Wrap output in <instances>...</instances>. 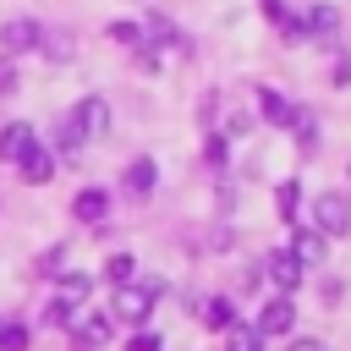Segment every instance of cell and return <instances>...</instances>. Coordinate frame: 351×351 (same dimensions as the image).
Segmentation results:
<instances>
[{
	"instance_id": "cell-16",
	"label": "cell",
	"mask_w": 351,
	"mask_h": 351,
	"mask_svg": "<svg viewBox=\"0 0 351 351\" xmlns=\"http://www.w3.org/2000/svg\"><path fill=\"white\" fill-rule=\"evenodd\" d=\"M55 302H66V307H82V302H88V280H82V274H66Z\"/></svg>"
},
{
	"instance_id": "cell-6",
	"label": "cell",
	"mask_w": 351,
	"mask_h": 351,
	"mask_svg": "<svg viewBox=\"0 0 351 351\" xmlns=\"http://www.w3.org/2000/svg\"><path fill=\"white\" fill-rule=\"evenodd\" d=\"M104 346H110V324L99 313H82L71 324V351H104Z\"/></svg>"
},
{
	"instance_id": "cell-22",
	"label": "cell",
	"mask_w": 351,
	"mask_h": 351,
	"mask_svg": "<svg viewBox=\"0 0 351 351\" xmlns=\"http://www.w3.org/2000/svg\"><path fill=\"white\" fill-rule=\"evenodd\" d=\"M280 214H285V219L296 214V181H285V186H280Z\"/></svg>"
},
{
	"instance_id": "cell-14",
	"label": "cell",
	"mask_w": 351,
	"mask_h": 351,
	"mask_svg": "<svg viewBox=\"0 0 351 351\" xmlns=\"http://www.w3.org/2000/svg\"><path fill=\"white\" fill-rule=\"evenodd\" d=\"M313 38H335L340 33V11L335 5H313V27H307Z\"/></svg>"
},
{
	"instance_id": "cell-21",
	"label": "cell",
	"mask_w": 351,
	"mask_h": 351,
	"mask_svg": "<svg viewBox=\"0 0 351 351\" xmlns=\"http://www.w3.org/2000/svg\"><path fill=\"white\" fill-rule=\"evenodd\" d=\"M148 38H154V44H170V38H176V27H170L165 16H148Z\"/></svg>"
},
{
	"instance_id": "cell-3",
	"label": "cell",
	"mask_w": 351,
	"mask_h": 351,
	"mask_svg": "<svg viewBox=\"0 0 351 351\" xmlns=\"http://www.w3.org/2000/svg\"><path fill=\"white\" fill-rule=\"evenodd\" d=\"M66 121H71V132L88 143V137H99V132L110 126V104H104V99H82V104H77Z\"/></svg>"
},
{
	"instance_id": "cell-24",
	"label": "cell",
	"mask_w": 351,
	"mask_h": 351,
	"mask_svg": "<svg viewBox=\"0 0 351 351\" xmlns=\"http://www.w3.org/2000/svg\"><path fill=\"white\" fill-rule=\"evenodd\" d=\"M132 351H159V340H154V335H137V340H132Z\"/></svg>"
},
{
	"instance_id": "cell-25",
	"label": "cell",
	"mask_w": 351,
	"mask_h": 351,
	"mask_svg": "<svg viewBox=\"0 0 351 351\" xmlns=\"http://www.w3.org/2000/svg\"><path fill=\"white\" fill-rule=\"evenodd\" d=\"M291 351H324L318 340H291Z\"/></svg>"
},
{
	"instance_id": "cell-11",
	"label": "cell",
	"mask_w": 351,
	"mask_h": 351,
	"mask_svg": "<svg viewBox=\"0 0 351 351\" xmlns=\"http://www.w3.org/2000/svg\"><path fill=\"white\" fill-rule=\"evenodd\" d=\"M16 170H22V181H27V186H44V181L55 176V159H49L44 148H33V154H27V159H22Z\"/></svg>"
},
{
	"instance_id": "cell-10",
	"label": "cell",
	"mask_w": 351,
	"mask_h": 351,
	"mask_svg": "<svg viewBox=\"0 0 351 351\" xmlns=\"http://www.w3.org/2000/svg\"><path fill=\"white\" fill-rule=\"evenodd\" d=\"M33 44H44V33H38V22H27V16H16V22H5V49H33Z\"/></svg>"
},
{
	"instance_id": "cell-15",
	"label": "cell",
	"mask_w": 351,
	"mask_h": 351,
	"mask_svg": "<svg viewBox=\"0 0 351 351\" xmlns=\"http://www.w3.org/2000/svg\"><path fill=\"white\" fill-rule=\"evenodd\" d=\"M132 274H137V263H132V252H115V258L104 263V280H110V285H132Z\"/></svg>"
},
{
	"instance_id": "cell-5",
	"label": "cell",
	"mask_w": 351,
	"mask_h": 351,
	"mask_svg": "<svg viewBox=\"0 0 351 351\" xmlns=\"http://www.w3.org/2000/svg\"><path fill=\"white\" fill-rule=\"evenodd\" d=\"M33 148H38V137H33V126H27V121H11V126L0 132V159H5V165H22Z\"/></svg>"
},
{
	"instance_id": "cell-20",
	"label": "cell",
	"mask_w": 351,
	"mask_h": 351,
	"mask_svg": "<svg viewBox=\"0 0 351 351\" xmlns=\"http://www.w3.org/2000/svg\"><path fill=\"white\" fill-rule=\"evenodd\" d=\"M110 38H115V44H143V27H137V22H115Z\"/></svg>"
},
{
	"instance_id": "cell-4",
	"label": "cell",
	"mask_w": 351,
	"mask_h": 351,
	"mask_svg": "<svg viewBox=\"0 0 351 351\" xmlns=\"http://www.w3.org/2000/svg\"><path fill=\"white\" fill-rule=\"evenodd\" d=\"M252 329H258V335H291V329H296V307H291V296L263 302V313H258Z\"/></svg>"
},
{
	"instance_id": "cell-8",
	"label": "cell",
	"mask_w": 351,
	"mask_h": 351,
	"mask_svg": "<svg viewBox=\"0 0 351 351\" xmlns=\"http://www.w3.org/2000/svg\"><path fill=\"white\" fill-rule=\"evenodd\" d=\"M121 186H126V197H148L154 192V159H132L121 170Z\"/></svg>"
},
{
	"instance_id": "cell-18",
	"label": "cell",
	"mask_w": 351,
	"mask_h": 351,
	"mask_svg": "<svg viewBox=\"0 0 351 351\" xmlns=\"http://www.w3.org/2000/svg\"><path fill=\"white\" fill-rule=\"evenodd\" d=\"M203 318H208V329H230V324H236V307H230V302H225V296H214V302H208V313H203Z\"/></svg>"
},
{
	"instance_id": "cell-17",
	"label": "cell",
	"mask_w": 351,
	"mask_h": 351,
	"mask_svg": "<svg viewBox=\"0 0 351 351\" xmlns=\"http://www.w3.org/2000/svg\"><path fill=\"white\" fill-rule=\"evenodd\" d=\"M230 351H263V335L252 324H230Z\"/></svg>"
},
{
	"instance_id": "cell-23",
	"label": "cell",
	"mask_w": 351,
	"mask_h": 351,
	"mask_svg": "<svg viewBox=\"0 0 351 351\" xmlns=\"http://www.w3.org/2000/svg\"><path fill=\"white\" fill-rule=\"evenodd\" d=\"M11 88H16V66H11V60H0V93H11Z\"/></svg>"
},
{
	"instance_id": "cell-2",
	"label": "cell",
	"mask_w": 351,
	"mask_h": 351,
	"mask_svg": "<svg viewBox=\"0 0 351 351\" xmlns=\"http://www.w3.org/2000/svg\"><path fill=\"white\" fill-rule=\"evenodd\" d=\"M313 219H318V236H346L351 230V197H340V192L313 197Z\"/></svg>"
},
{
	"instance_id": "cell-7",
	"label": "cell",
	"mask_w": 351,
	"mask_h": 351,
	"mask_svg": "<svg viewBox=\"0 0 351 351\" xmlns=\"http://www.w3.org/2000/svg\"><path fill=\"white\" fill-rule=\"evenodd\" d=\"M263 269H269V280L280 285V296H291V291L302 285V263H296V258H291L285 247H274V252L263 258Z\"/></svg>"
},
{
	"instance_id": "cell-12",
	"label": "cell",
	"mask_w": 351,
	"mask_h": 351,
	"mask_svg": "<svg viewBox=\"0 0 351 351\" xmlns=\"http://www.w3.org/2000/svg\"><path fill=\"white\" fill-rule=\"evenodd\" d=\"M285 252H291L302 269H307V263H324V236H318V230H302V236H296Z\"/></svg>"
},
{
	"instance_id": "cell-13",
	"label": "cell",
	"mask_w": 351,
	"mask_h": 351,
	"mask_svg": "<svg viewBox=\"0 0 351 351\" xmlns=\"http://www.w3.org/2000/svg\"><path fill=\"white\" fill-rule=\"evenodd\" d=\"M71 214H77V219H88V225H93V219H104V192H99V186H82V192H77V203H71Z\"/></svg>"
},
{
	"instance_id": "cell-19",
	"label": "cell",
	"mask_w": 351,
	"mask_h": 351,
	"mask_svg": "<svg viewBox=\"0 0 351 351\" xmlns=\"http://www.w3.org/2000/svg\"><path fill=\"white\" fill-rule=\"evenodd\" d=\"M0 351H27V329L22 324H0Z\"/></svg>"
},
{
	"instance_id": "cell-9",
	"label": "cell",
	"mask_w": 351,
	"mask_h": 351,
	"mask_svg": "<svg viewBox=\"0 0 351 351\" xmlns=\"http://www.w3.org/2000/svg\"><path fill=\"white\" fill-rule=\"evenodd\" d=\"M258 110H263V121H269V126H291V121H296V104H291V99H280L274 88H263V93H258Z\"/></svg>"
},
{
	"instance_id": "cell-1",
	"label": "cell",
	"mask_w": 351,
	"mask_h": 351,
	"mask_svg": "<svg viewBox=\"0 0 351 351\" xmlns=\"http://www.w3.org/2000/svg\"><path fill=\"white\" fill-rule=\"evenodd\" d=\"M159 280H143V285H115V318H126V324H143L148 318V307L159 302Z\"/></svg>"
}]
</instances>
